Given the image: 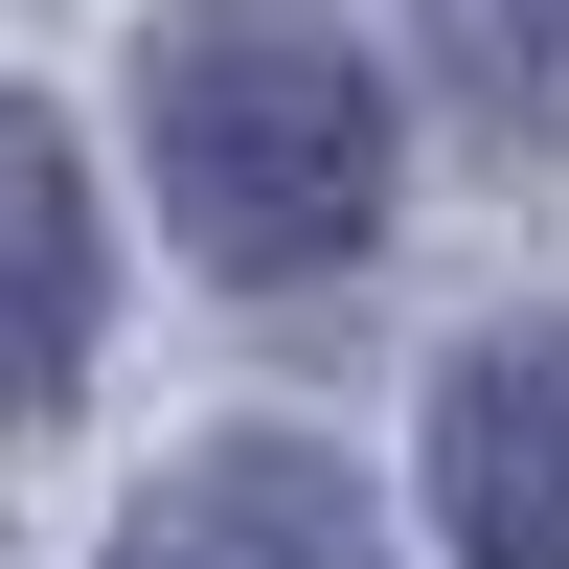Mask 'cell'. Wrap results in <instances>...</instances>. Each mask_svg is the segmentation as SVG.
I'll return each mask as SVG.
<instances>
[{"label":"cell","instance_id":"obj_1","mask_svg":"<svg viewBox=\"0 0 569 569\" xmlns=\"http://www.w3.org/2000/svg\"><path fill=\"white\" fill-rule=\"evenodd\" d=\"M137 160H160V228L206 273H342L388 228V69L297 0H182L137 46Z\"/></svg>","mask_w":569,"mask_h":569},{"label":"cell","instance_id":"obj_2","mask_svg":"<svg viewBox=\"0 0 569 569\" xmlns=\"http://www.w3.org/2000/svg\"><path fill=\"white\" fill-rule=\"evenodd\" d=\"M433 525L456 569H569V319H501L433 388Z\"/></svg>","mask_w":569,"mask_h":569},{"label":"cell","instance_id":"obj_3","mask_svg":"<svg viewBox=\"0 0 569 569\" xmlns=\"http://www.w3.org/2000/svg\"><path fill=\"white\" fill-rule=\"evenodd\" d=\"M91 297H114V273H91V182H69V137L0 91V433L91 388Z\"/></svg>","mask_w":569,"mask_h":569},{"label":"cell","instance_id":"obj_4","mask_svg":"<svg viewBox=\"0 0 569 569\" xmlns=\"http://www.w3.org/2000/svg\"><path fill=\"white\" fill-rule=\"evenodd\" d=\"M114 569H365V501L319 479L297 433H228V456H182L114 525Z\"/></svg>","mask_w":569,"mask_h":569},{"label":"cell","instance_id":"obj_5","mask_svg":"<svg viewBox=\"0 0 569 569\" xmlns=\"http://www.w3.org/2000/svg\"><path fill=\"white\" fill-rule=\"evenodd\" d=\"M433 91L525 160H569V0H433Z\"/></svg>","mask_w":569,"mask_h":569}]
</instances>
